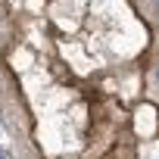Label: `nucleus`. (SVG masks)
Listing matches in <instances>:
<instances>
[{
    "label": "nucleus",
    "mask_w": 159,
    "mask_h": 159,
    "mask_svg": "<svg viewBox=\"0 0 159 159\" xmlns=\"http://www.w3.org/2000/svg\"><path fill=\"white\" fill-rule=\"evenodd\" d=\"M150 10H153V16L159 19V0H150Z\"/></svg>",
    "instance_id": "f257e3e1"
},
{
    "label": "nucleus",
    "mask_w": 159,
    "mask_h": 159,
    "mask_svg": "<svg viewBox=\"0 0 159 159\" xmlns=\"http://www.w3.org/2000/svg\"><path fill=\"white\" fill-rule=\"evenodd\" d=\"M0 159H3V153H0Z\"/></svg>",
    "instance_id": "f03ea898"
}]
</instances>
